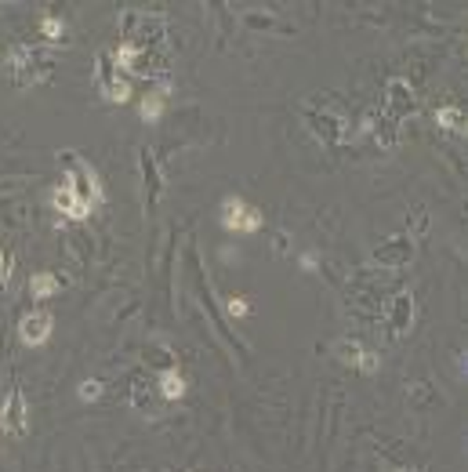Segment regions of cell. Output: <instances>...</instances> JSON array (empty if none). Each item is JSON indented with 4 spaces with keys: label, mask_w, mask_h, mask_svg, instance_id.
Instances as JSON below:
<instances>
[{
    "label": "cell",
    "mask_w": 468,
    "mask_h": 472,
    "mask_svg": "<svg viewBox=\"0 0 468 472\" xmlns=\"http://www.w3.org/2000/svg\"><path fill=\"white\" fill-rule=\"evenodd\" d=\"M410 254H414V247H410V236H396V240H389L385 247H377V251H374V262L392 269V266H403V262L410 258Z\"/></svg>",
    "instance_id": "cell-8"
},
{
    "label": "cell",
    "mask_w": 468,
    "mask_h": 472,
    "mask_svg": "<svg viewBox=\"0 0 468 472\" xmlns=\"http://www.w3.org/2000/svg\"><path fill=\"white\" fill-rule=\"evenodd\" d=\"M385 324L392 331V338H403L414 324V298L410 294H396L389 302V313H385Z\"/></svg>",
    "instance_id": "cell-5"
},
{
    "label": "cell",
    "mask_w": 468,
    "mask_h": 472,
    "mask_svg": "<svg viewBox=\"0 0 468 472\" xmlns=\"http://www.w3.org/2000/svg\"><path fill=\"white\" fill-rule=\"evenodd\" d=\"M76 396L80 400H98L102 396V381H83L80 389H76Z\"/></svg>",
    "instance_id": "cell-16"
},
{
    "label": "cell",
    "mask_w": 468,
    "mask_h": 472,
    "mask_svg": "<svg viewBox=\"0 0 468 472\" xmlns=\"http://www.w3.org/2000/svg\"><path fill=\"white\" fill-rule=\"evenodd\" d=\"M51 204H55V211H62V214H66V218H73V222H83V218H88V214L95 211V207H91V200L80 192V185H76V178H73V175H69L66 182H62L55 192H51Z\"/></svg>",
    "instance_id": "cell-2"
},
{
    "label": "cell",
    "mask_w": 468,
    "mask_h": 472,
    "mask_svg": "<svg viewBox=\"0 0 468 472\" xmlns=\"http://www.w3.org/2000/svg\"><path fill=\"white\" fill-rule=\"evenodd\" d=\"M51 327H55L51 313H29V316H22V324H18V338H22L26 346H44L51 338Z\"/></svg>",
    "instance_id": "cell-6"
},
{
    "label": "cell",
    "mask_w": 468,
    "mask_h": 472,
    "mask_svg": "<svg viewBox=\"0 0 468 472\" xmlns=\"http://www.w3.org/2000/svg\"><path fill=\"white\" fill-rule=\"evenodd\" d=\"M0 428H4L11 440H22L29 433V407H26V396H22L18 385L8 393L4 407H0Z\"/></svg>",
    "instance_id": "cell-1"
},
{
    "label": "cell",
    "mask_w": 468,
    "mask_h": 472,
    "mask_svg": "<svg viewBox=\"0 0 468 472\" xmlns=\"http://www.w3.org/2000/svg\"><path fill=\"white\" fill-rule=\"evenodd\" d=\"M29 291H33V298L48 302V298L58 294V276H51V273H33V276H29Z\"/></svg>",
    "instance_id": "cell-12"
},
{
    "label": "cell",
    "mask_w": 468,
    "mask_h": 472,
    "mask_svg": "<svg viewBox=\"0 0 468 472\" xmlns=\"http://www.w3.org/2000/svg\"><path fill=\"white\" fill-rule=\"evenodd\" d=\"M138 113H142V120H145V124H156V120H160V113H163V91L145 95V98H142V105H138Z\"/></svg>",
    "instance_id": "cell-13"
},
{
    "label": "cell",
    "mask_w": 468,
    "mask_h": 472,
    "mask_svg": "<svg viewBox=\"0 0 468 472\" xmlns=\"http://www.w3.org/2000/svg\"><path fill=\"white\" fill-rule=\"evenodd\" d=\"M8 276H11V269H8V254H4V251H0V287H4V284H8Z\"/></svg>",
    "instance_id": "cell-20"
},
{
    "label": "cell",
    "mask_w": 468,
    "mask_h": 472,
    "mask_svg": "<svg viewBox=\"0 0 468 472\" xmlns=\"http://www.w3.org/2000/svg\"><path fill=\"white\" fill-rule=\"evenodd\" d=\"M33 62H36V51H33V48H26V44L11 48V55H8V66H11L15 84H33V80H36V77H33Z\"/></svg>",
    "instance_id": "cell-7"
},
{
    "label": "cell",
    "mask_w": 468,
    "mask_h": 472,
    "mask_svg": "<svg viewBox=\"0 0 468 472\" xmlns=\"http://www.w3.org/2000/svg\"><path fill=\"white\" fill-rule=\"evenodd\" d=\"M337 353H342V360H345V363H356L363 349H359L356 341H342V346H337Z\"/></svg>",
    "instance_id": "cell-17"
},
{
    "label": "cell",
    "mask_w": 468,
    "mask_h": 472,
    "mask_svg": "<svg viewBox=\"0 0 468 472\" xmlns=\"http://www.w3.org/2000/svg\"><path fill=\"white\" fill-rule=\"evenodd\" d=\"M392 472H414V468H392Z\"/></svg>",
    "instance_id": "cell-21"
},
{
    "label": "cell",
    "mask_w": 468,
    "mask_h": 472,
    "mask_svg": "<svg viewBox=\"0 0 468 472\" xmlns=\"http://www.w3.org/2000/svg\"><path fill=\"white\" fill-rule=\"evenodd\" d=\"M436 124L443 127V131H461L464 127V117L457 105H443V110H436Z\"/></svg>",
    "instance_id": "cell-14"
},
{
    "label": "cell",
    "mask_w": 468,
    "mask_h": 472,
    "mask_svg": "<svg viewBox=\"0 0 468 472\" xmlns=\"http://www.w3.org/2000/svg\"><path fill=\"white\" fill-rule=\"evenodd\" d=\"M95 80H98V91H102V98H105V102H116V105H123L127 98H131V84L116 77L113 55H105V51L98 55V73H95Z\"/></svg>",
    "instance_id": "cell-4"
},
{
    "label": "cell",
    "mask_w": 468,
    "mask_h": 472,
    "mask_svg": "<svg viewBox=\"0 0 468 472\" xmlns=\"http://www.w3.org/2000/svg\"><path fill=\"white\" fill-rule=\"evenodd\" d=\"M222 225L229 232H258L262 229V211L247 207L240 197H225L222 200Z\"/></svg>",
    "instance_id": "cell-3"
},
{
    "label": "cell",
    "mask_w": 468,
    "mask_h": 472,
    "mask_svg": "<svg viewBox=\"0 0 468 472\" xmlns=\"http://www.w3.org/2000/svg\"><path fill=\"white\" fill-rule=\"evenodd\" d=\"M160 396H163V400H182V396H185V378H182L175 367L160 371Z\"/></svg>",
    "instance_id": "cell-11"
},
{
    "label": "cell",
    "mask_w": 468,
    "mask_h": 472,
    "mask_svg": "<svg viewBox=\"0 0 468 472\" xmlns=\"http://www.w3.org/2000/svg\"><path fill=\"white\" fill-rule=\"evenodd\" d=\"M389 105H392V113H396V117H407V113H414L410 88H407L403 80H392V84H389Z\"/></svg>",
    "instance_id": "cell-10"
},
{
    "label": "cell",
    "mask_w": 468,
    "mask_h": 472,
    "mask_svg": "<svg viewBox=\"0 0 468 472\" xmlns=\"http://www.w3.org/2000/svg\"><path fill=\"white\" fill-rule=\"evenodd\" d=\"M69 167H73V175H76V178L88 182V189H91V207H98V204L105 200V189H102L98 175H95V167H91L88 160H83V157H69Z\"/></svg>",
    "instance_id": "cell-9"
},
{
    "label": "cell",
    "mask_w": 468,
    "mask_h": 472,
    "mask_svg": "<svg viewBox=\"0 0 468 472\" xmlns=\"http://www.w3.org/2000/svg\"><path fill=\"white\" fill-rule=\"evenodd\" d=\"M247 309H250V306L243 302V298H232V302H229V313H232V316H247Z\"/></svg>",
    "instance_id": "cell-19"
},
{
    "label": "cell",
    "mask_w": 468,
    "mask_h": 472,
    "mask_svg": "<svg viewBox=\"0 0 468 472\" xmlns=\"http://www.w3.org/2000/svg\"><path fill=\"white\" fill-rule=\"evenodd\" d=\"M40 29H44L48 40H58V37H62V22H58V18H44V22H40Z\"/></svg>",
    "instance_id": "cell-18"
},
{
    "label": "cell",
    "mask_w": 468,
    "mask_h": 472,
    "mask_svg": "<svg viewBox=\"0 0 468 472\" xmlns=\"http://www.w3.org/2000/svg\"><path fill=\"white\" fill-rule=\"evenodd\" d=\"M356 367H359V371H363V374H377V367H381V360H377V353L363 349V353H359V360H356Z\"/></svg>",
    "instance_id": "cell-15"
}]
</instances>
